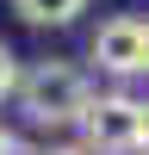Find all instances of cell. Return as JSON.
<instances>
[{"label":"cell","mask_w":149,"mask_h":155,"mask_svg":"<svg viewBox=\"0 0 149 155\" xmlns=\"http://www.w3.org/2000/svg\"><path fill=\"white\" fill-rule=\"evenodd\" d=\"M12 87H19V56L0 44V99H12Z\"/></svg>","instance_id":"5"},{"label":"cell","mask_w":149,"mask_h":155,"mask_svg":"<svg viewBox=\"0 0 149 155\" xmlns=\"http://www.w3.org/2000/svg\"><path fill=\"white\" fill-rule=\"evenodd\" d=\"M143 143V99L131 93H93L81 112V149L87 155H137Z\"/></svg>","instance_id":"2"},{"label":"cell","mask_w":149,"mask_h":155,"mask_svg":"<svg viewBox=\"0 0 149 155\" xmlns=\"http://www.w3.org/2000/svg\"><path fill=\"white\" fill-rule=\"evenodd\" d=\"M143 74H149V25H143Z\"/></svg>","instance_id":"9"},{"label":"cell","mask_w":149,"mask_h":155,"mask_svg":"<svg viewBox=\"0 0 149 155\" xmlns=\"http://www.w3.org/2000/svg\"><path fill=\"white\" fill-rule=\"evenodd\" d=\"M12 99H19V112L37 124V130H62V124H81L87 99H93V81H87L74 62H31V68H19V87H12Z\"/></svg>","instance_id":"1"},{"label":"cell","mask_w":149,"mask_h":155,"mask_svg":"<svg viewBox=\"0 0 149 155\" xmlns=\"http://www.w3.org/2000/svg\"><path fill=\"white\" fill-rule=\"evenodd\" d=\"M12 12L25 25H74L87 12V0H12Z\"/></svg>","instance_id":"4"},{"label":"cell","mask_w":149,"mask_h":155,"mask_svg":"<svg viewBox=\"0 0 149 155\" xmlns=\"http://www.w3.org/2000/svg\"><path fill=\"white\" fill-rule=\"evenodd\" d=\"M137 155H149V106H143V143H137Z\"/></svg>","instance_id":"8"},{"label":"cell","mask_w":149,"mask_h":155,"mask_svg":"<svg viewBox=\"0 0 149 155\" xmlns=\"http://www.w3.org/2000/svg\"><path fill=\"white\" fill-rule=\"evenodd\" d=\"M93 62L106 74H143V19L118 12L93 31Z\"/></svg>","instance_id":"3"},{"label":"cell","mask_w":149,"mask_h":155,"mask_svg":"<svg viewBox=\"0 0 149 155\" xmlns=\"http://www.w3.org/2000/svg\"><path fill=\"white\" fill-rule=\"evenodd\" d=\"M0 155H25V149H19V137H12L6 124H0Z\"/></svg>","instance_id":"7"},{"label":"cell","mask_w":149,"mask_h":155,"mask_svg":"<svg viewBox=\"0 0 149 155\" xmlns=\"http://www.w3.org/2000/svg\"><path fill=\"white\" fill-rule=\"evenodd\" d=\"M31 155H87L81 143H50V149H31Z\"/></svg>","instance_id":"6"}]
</instances>
